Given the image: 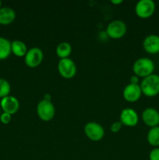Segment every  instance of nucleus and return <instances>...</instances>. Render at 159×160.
Instances as JSON below:
<instances>
[{
  "label": "nucleus",
  "instance_id": "nucleus-1",
  "mask_svg": "<svg viewBox=\"0 0 159 160\" xmlns=\"http://www.w3.org/2000/svg\"><path fill=\"white\" fill-rule=\"evenodd\" d=\"M154 68V62L152 59L147 57H142L137 59L132 65L134 75L142 78H145L153 74Z\"/></svg>",
  "mask_w": 159,
  "mask_h": 160
},
{
  "label": "nucleus",
  "instance_id": "nucleus-2",
  "mask_svg": "<svg viewBox=\"0 0 159 160\" xmlns=\"http://www.w3.org/2000/svg\"><path fill=\"white\" fill-rule=\"evenodd\" d=\"M142 94L147 97L152 98L159 94V75L153 73L143 78L140 84Z\"/></svg>",
  "mask_w": 159,
  "mask_h": 160
},
{
  "label": "nucleus",
  "instance_id": "nucleus-3",
  "mask_svg": "<svg viewBox=\"0 0 159 160\" xmlns=\"http://www.w3.org/2000/svg\"><path fill=\"white\" fill-rule=\"evenodd\" d=\"M36 110L40 120L44 122L51 121L55 115V109L51 101L41 100L37 103Z\"/></svg>",
  "mask_w": 159,
  "mask_h": 160
},
{
  "label": "nucleus",
  "instance_id": "nucleus-4",
  "mask_svg": "<svg viewBox=\"0 0 159 160\" xmlns=\"http://www.w3.org/2000/svg\"><path fill=\"white\" fill-rule=\"evenodd\" d=\"M127 27L126 23L120 20H115L110 22L106 28L108 37L112 39H120L126 34Z\"/></svg>",
  "mask_w": 159,
  "mask_h": 160
},
{
  "label": "nucleus",
  "instance_id": "nucleus-5",
  "mask_svg": "<svg viewBox=\"0 0 159 160\" xmlns=\"http://www.w3.org/2000/svg\"><path fill=\"white\" fill-rule=\"evenodd\" d=\"M58 71L65 79H71L76 73V66L74 61L70 58L62 59L58 63Z\"/></svg>",
  "mask_w": 159,
  "mask_h": 160
},
{
  "label": "nucleus",
  "instance_id": "nucleus-6",
  "mask_svg": "<svg viewBox=\"0 0 159 160\" xmlns=\"http://www.w3.org/2000/svg\"><path fill=\"white\" fill-rule=\"evenodd\" d=\"M155 3L152 0H140L135 6V12L141 19L151 17L155 11Z\"/></svg>",
  "mask_w": 159,
  "mask_h": 160
},
{
  "label": "nucleus",
  "instance_id": "nucleus-7",
  "mask_svg": "<svg viewBox=\"0 0 159 160\" xmlns=\"http://www.w3.org/2000/svg\"><path fill=\"white\" fill-rule=\"evenodd\" d=\"M84 133L90 141L99 142L104 138V129L100 123L88 122L84 126Z\"/></svg>",
  "mask_w": 159,
  "mask_h": 160
},
{
  "label": "nucleus",
  "instance_id": "nucleus-8",
  "mask_svg": "<svg viewBox=\"0 0 159 160\" xmlns=\"http://www.w3.org/2000/svg\"><path fill=\"white\" fill-rule=\"evenodd\" d=\"M44 59L43 51L38 47H33L28 49L24 56L25 64L30 68H35L38 67Z\"/></svg>",
  "mask_w": 159,
  "mask_h": 160
},
{
  "label": "nucleus",
  "instance_id": "nucleus-9",
  "mask_svg": "<svg viewBox=\"0 0 159 160\" xmlns=\"http://www.w3.org/2000/svg\"><path fill=\"white\" fill-rule=\"evenodd\" d=\"M120 122L126 127L133 128L139 122V116L137 111L131 108H126L123 109L120 113Z\"/></svg>",
  "mask_w": 159,
  "mask_h": 160
},
{
  "label": "nucleus",
  "instance_id": "nucleus-10",
  "mask_svg": "<svg viewBox=\"0 0 159 160\" xmlns=\"http://www.w3.org/2000/svg\"><path fill=\"white\" fill-rule=\"evenodd\" d=\"M142 95V91L140 84H129L124 88L123 96L128 102H136Z\"/></svg>",
  "mask_w": 159,
  "mask_h": 160
},
{
  "label": "nucleus",
  "instance_id": "nucleus-11",
  "mask_svg": "<svg viewBox=\"0 0 159 160\" xmlns=\"http://www.w3.org/2000/svg\"><path fill=\"white\" fill-rule=\"evenodd\" d=\"M0 106L3 112L9 113L10 115L17 113L20 108V102L16 97L12 95H8L2 98L0 102Z\"/></svg>",
  "mask_w": 159,
  "mask_h": 160
},
{
  "label": "nucleus",
  "instance_id": "nucleus-12",
  "mask_svg": "<svg viewBox=\"0 0 159 160\" xmlns=\"http://www.w3.org/2000/svg\"><path fill=\"white\" fill-rule=\"evenodd\" d=\"M142 120L150 128L159 126V112L154 108H147L142 112Z\"/></svg>",
  "mask_w": 159,
  "mask_h": 160
},
{
  "label": "nucleus",
  "instance_id": "nucleus-13",
  "mask_svg": "<svg viewBox=\"0 0 159 160\" xmlns=\"http://www.w3.org/2000/svg\"><path fill=\"white\" fill-rule=\"evenodd\" d=\"M143 48L149 54L154 55L159 53V35L149 34L143 42Z\"/></svg>",
  "mask_w": 159,
  "mask_h": 160
},
{
  "label": "nucleus",
  "instance_id": "nucleus-14",
  "mask_svg": "<svg viewBox=\"0 0 159 160\" xmlns=\"http://www.w3.org/2000/svg\"><path fill=\"white\" fill-rule=\"evenodd\" d=\"M16 12L12 8L5 6L0 9V24L9 25L16 19Z\"/></svg>",
  "mask_w": 159,
  "mask_h": 160
},
{
  "label": "nucleus",
  "instance_id": "nucleus-15",
  "mask_svg": "<svg viewBox=\"0 0 159 160\" xmlns=\"http://www.w3.org/2000/svg\"><path fill=\"white\" fill-rule=\"evenodd\" d=\"M28 49L26 44L20 40H14L11 42V52L17 57H24Z\"/></svg>",
  "mask_w": 159,
  "mask_h": 160
},
{
  "label": "nucleus",
  "instance_id": "nucleus-16",
  "mask_svg": "<svg viewBox=\"0 0 159 160\" xmlns=\"http://www.w3.org/2000/svg\"><path fill=\"white\" fill-rule=\"evenodd\" d=\"M56 55L60 59H66L72 53V46L69 42H62L57 45L55 49Z\"/></svg>",
  "mask_w": 159,
  "mask_h": 160
},
{
  "label": "nucleus",
  "instance_id": "nucleus-17",
  "mask_svg": "<svg viewBox=\"0 0 159 160\" xmlns=\"http://www.w3.org/2000/svg\"><path fill=\"white\" fill-rule=\"evenodd\" d=\"M11 53V42L6 38L0 37V60L7 59Z\"/></svg>",
  "mask_w": 159,
  "mask_h": 160
},
{
  "label": "nucleus",
  "instance_id": "nucleus-18",
  "mask_svg": "<svg viewBox=\"0 0 159 160\" xmlns=\"http://www.w3.org/2000/svg\"><path fill=\"white\" fill-rule=\"evenodd\" d=\"M147 140L150 145L158 148L159 147V126L150 128L147 135Z\"/></svg>",
  "mask_w": 159,
  "mask_h": 160
},
{
  "label": "nucleus",
  "instance_id": "nucleus-19",
  "mask_svg": "<svg viewBox=\"0 0 159 160\" xmlns=\"http://www.w3.org/2000/svg\"><path fill=\"white\" fill-rule=\"evenodd\" d=\"M11 92V86L9 81L4 78H0V98H5V97L9 95Z\"/></svg>",
  "mask_w": 159,
  "mask_h": 160
},
{
  "label": "nucleus",
  "instance_id": "nucleus-20",
  "mask_svg": "<svg viewBox=\"0 0 159 160\" xmlns=\"http://www.w3.org/2000/svg\"><path fill=\"white\" fill-rule=\"evenodd\" d=\"M149 160H159V147L154 148L150 152Z\"/></svg>",
  "mask_w": 159,
  "mask_h": 160
},
{
  "label": "nucleus",
  "instance_id": "nucleus-21",
  "mask_svg": "<svg viewBox=\"0 0 159 160\" xmlns=\"http://www.w3.org/2000/svg\"><path fill=\"white\" fill-rule=\"evenodd\" d=\"M11 119H12V115L6 113V112H3L0 115V121L2 123H4V124H8L11 121Z\"/></svg>",
  "mask_w": 159,
  "mask_h": 160
},
{
  "label": "nucleus",
  "instance_id": "nucleus-22",
  "mask_svg": "<svg viewBox=\"0 0 159 160\" xmlns=\"http://www.w3.org/2000/svg\"><path fill=\"white\" fill-rule=\"evenodd\" d=\"M122 127H123V124L120 121H116L114 122L110 127V130L112 133H118V131L121 130Z\"/></svg>",
  "mask_w": 159,
  "mask_h": 160
},
{
  "label": "nucleus",
  "instance_id": "nucleus-23",
  "mask_svg": "<svg viewBox=\"0 0 159 160\" xmlns=\"http://www.w3.org/2000/svg\"><path fill=\"white\" fill-rule=\"evenodd\" d=\"M130 84H139V78L136 75H132L130 78Z\"/></svg>",
  "mask_w": 159,
  "mask_h": 160
},
{
  "label": "nucleus",
  "instance_id": "nucleus-24",
  "mask_svg": "<svg viewBox=\"0 0 159 160\" xmlns=\"http://www.w3.org/2000/svg\"><path fill=\"white\" fill-rule=\"evenodd\" d=\"M43 99L46 100V101H51V95H50V94L46 93L45 95V96H44Z\"/></svg>",
  "mask_w": 159,
  "mask_h": 160
},
{
  "label": "nucleus",
  "instance_id": "nucleus-25",
  "mask_svg": "<svg viewBox=\"0 0 159 160\" xmlns=\"http://www.w3.org/2000/svg\"><path fill=\"white\" fill-rule=\"evenodd\" d=\"M111 2H112V4L117 5V6H118V5H120L123 3V0H112Z\"/></svg>",
  "mask_w": 159,
  "mask_h": 160
},
{
  "label": "nucleus",
  "instance_id": "nucleus-26",
  "mask_svg": "<svg viewBox=\"0 0 159 160\" xmlns=\"http://www.w3.org/2000/svg\"><path fill=\"white\" fill-rule=\"evenodd\" d=\"M1 8H2V2L0 1V9H1Z\"/></svg>",
  "mask_w": 159,
  "mask_h": 160
},
{
  "label": "nucleus",
  "instance_id": "nucleus-27",
  "mask_svg": "<svg viewBox=\"0 0 159 160\" xmlns=\"http://www.w3.org/2000/svg\"><path fill=\"white\" fill-rule=\"evenodd\" d=\"M0 115H1V112H0Z\"/></svg>",
  "mask_w": 159,
  "mask_h": 160
}]
</instances>
